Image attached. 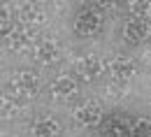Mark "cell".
Here are the masks:
<instances>
[{"instance_id":"cell-1","label":"cell","mask_w":151,"mask_h":137,"mask_svg":"<svg viewBox=\"0 0 151 137\" xmlns=\"http://www.w3.org/2000/svg\"><path fill=\"white\" fill-rule=\"evenodd\" d=\"M105 23V14L100 5H86L75 19V30L79 35H95Z\"/></svg>"},{"instance_id":"cell-2","label":"cell","mask_w":151,"mask_h":137,"mask_svg":"<svg viewBox=\"0 0 151 137\" xmlns=\"http://www.w3.org/2000/svg\"><path fill=\"white\" fill-rule=\"evenodd\" d=\"M9 86L17 93V98H21V100H30L40 93V79L33 72H17L9 79Z\"/></svg>"},{"instance_id":"cell-3","label":"cell","mask_w":151,"mask_h":137,"mask_svg":"<svg viewBox=\"0 0 151 137\" xmlns=\"http://www.w3.org/2000/svg\"><path fill=\"white\" fill-rule=\"evenodd\" d=\"M72 116H75V123L84 126V128H93L98 123H102V107L95 100H84L75 107Z\"/></svg>"},{"instance_id":"cell-4","label":"cell","mask_w":151,"mask_h":137,"mask_svg":"<svg viewBox=\"0 0 151 137\" xmlns=\"http://www.w3.org/2000/svg\"><path fill=\"white\" fill-rule=\"evenodd\" d=\"M107 70H109V75H112L114 81L123 84V81H128V79L135 77L137 65H135V60L128 58V56H114V58L107 60Z\"/></svg>"},{"instance_id":"cell-5","label":"cell","mask_w":151,"mask_h":137,"mask_svg":"<svg viewBox=\"0 0 151 137\" xmlns=\"http://www.w3.org/2000/svg\"><path fill=\"white\" fill-rule=\"evenodd\" d=\"M151 35V23L147 19L135 16L123 26V42L126 44H142L144 39H149Z\"/></svg>"},{"instance_id":"cell-6","label":"cell","mask_w":151,"mask_h":137,"mask_svg":"<svg viewBox=\"0 0 151 137\" xmlns=\"http://www.w3.org/2000/svg\"><path fill=\"white\" fill-rule=\"evenodd\" d=\"M102 70H105V63L98 58V56H91V54L77 58V63H75V72L81 81H93V79H98L102 75Z\"/></svg>"},{"instance_id":"cell-7","label":"cell","mask_w":151,"mask_h":137,"mask_svg":"<svg viewBox=\"0 0 151 137\" xmlns=\"http://www.w3.org/2000/svg\"><path fill=\"white\" fill-rule=\"evenodd\" d=\"M33 39H35L33 28H26V26H17V28H12V30L5 35V42H7V47H9L12 51L28 49V47L33 44Z\"/></svg>"},{"instance_id":"cell-8","label":"cell","mask_w":151,"mask_h":137,"mask_svg":"<svg viewBox=\"0 0 151 137\" xmlns=\"http://www.w3.org/2000/svg\"><path fill=\"white\" fill-rule=\"evenodd\" d=\"M30 135L33 137H60L63 128L51 116H35L33 123H30Z\"/></svg>"},{"instance_id":"cell-9","label":"cell","mask_w":151,"mask_h":137,"mask_svg":"<svg viewBox=\"0 0 151 137\" xmlns=\"http://www.w3.org/2000/svg\"><path fill=\"white\" fill-rule=\"evenodd\" d=\"M17 16H19L21 26H26V28H37V26H42V23L47 21L44 9L37 7V5H33V2H23V5H19Z\"/></svg>"},{"instance_id":"cell-10","label":"cell","mask_w":151,"mask_h":137,"mask_svg":"<svg viewBox=\"0 0 151 137\" xmlns=\"http://www.w3.org/2000/svg\"><path fill=\"white\" fill-rule=\"evenodd\" d=\"M49 93H51L56 100H70V98H75L77 93H79V84H77L72 77H68V75H60V77H56L51 81Z\"/></svg>"},{"instance_id":"cell-11","label":"cell","mask_w":151,"mask_h":137,"mask_svg":"<svg viewBox=\"0 0 151 137\" xmlns=\"http://www.w3.org/2000/svg\"><path fill=\"white\" fill-rule=\"evenodd\" d=\"M60 58V44L56 39H42L35 44V60L40 65H51Z\"/></svg>"},{"instance_id":"cell-12","label":"cell","mask_w":151,"mask_h":137,"mask_svg":"<svg viewBox=\"0 0 151 137\" xmlns=\"http://www.w3.org/2000/svg\"><path fill=\"white\" fill-rule=\"evenodd\" d=\"M102 135L105 137H130V123L123 121L121 116H112L105 121Z\"/></svg>"},{"instance_id":"cell-13","label":"cell","mask_w":151,"mask_h":137,"mask_svg":"<svg viewBox=\"0 0 151 137\" xmlns=\"http://www.w3.org/2000/svg\"><path fill=\"white\" fill-rule=\"evenodd\" d=\"M19 100H21V98L2 95V109H0V112H2V118H7V121H9V118H14L21 109H23V105H21Z\"/></svg>"},{"instance_id":"cell-14","label":"cell","mask_w":151,"mask_h":137,"mask_svg":"<svg viewBox=\"0 0 151 137\" xmlns=\"http://www.w3.org/2000/svg\"><path fill=\"white\" fill-rule=\"evenodd\" d=\"M130 137H151V121L137 116L130 121Z\"/></svg>"},{"instance_id":"cell-15","label":"cell","mask_w":151,"mask_h":137,"mask_svg":"<svg viewBox=\"0 0 151 137\" xmlns=\"http://www.w3.org/2000/svg\"><path fill=\"white\" fill-rule=\"evenodd\" d=\"M130 12L135 14V16H139V14H149V12H151V2H149V0L130 2Z\"/></svg>"}]
</instances>
